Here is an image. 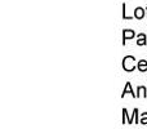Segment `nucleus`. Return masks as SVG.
<instances>
[{"label": "nucleus", "mask_w": 147, "mask_h": 129, "mask_svg": "<svg viewBox=\"0 0 147 129\" xmlns=\"http://www.w3.org/2000/svg\"><path fill=\"white\" fill-rule=\"evenodd\" d=\"M140 124L147 125V112H143V114L141 115V119H140Z\"/></svg>", "instance_id": "obj_9"}, {"label": "nucleus", "mask_w": 147, "mask_h": 129, "mask_svg": "<svg viewBox=\"0 0 147 129\" xmlns=\"http://www.w3.org/2000/svg\"><path fill=\"white\" fill-rule=\"evenodd\" d=\"M140 97H147V89L145 86H138L137 89V98Z\"/></svg>", "instance_id": "obj_7"}, {"label": "nucleus", "mask_w": 147, "mask_h": 129, "mask_svg": "<svg viewBox=\"0 0 147 129\" xmlns=\"http://www.w3.org/2000/svg\"><path fill=\"white\" fill-rule=\"evenodd\" d=\"M136 58L133 56H127L124 57V59H123V68H124L125 71H128V72H130V71H133L137 66H136Z\"/></svg>", "instance_id": "obj_1"}, {"label": "nucleus", "mask_w": 147, "mask_h": 129, "mask_svg": "<svg viewBox=\"0 0 147 129\" xmlns=\"http://www.w3.org/2000/svg\"><path fill=\"white\" fill-rule=\"evenodd\" d=\"M134 36H136V32L133 30H124V32H123V44H125V41L128 39H132Z\"/></svg>", "instance_id": "obj_2"}, {"label": "nucleus", "mask_w": 147, "mask_h": 129, "mask_svg": "<svg viewBox=\"0 0 147 129\" xmlns=\"http://www.w3.org/2000/svg\"><path fill=\"white\" fill-rule=\"evenodd\" d=\"M146 12H147V7H146Z\"/></svg>", "instance_id": "obj_11"}, {"label": "nucleus", "mask_w": 147, "mask_h": 129, "mask_svg": "<svg viewBox=\"0 0 147 129\" xmlns=\"http://www.w3.org/2000/svg\"><path fill=\"white\" fill-rule=\"evenodd\" d=\"M133 120H134L136 123H140V120H138V110H137V109L133 110V114H132V124H133Z\"/></svg>", "instance_id": "obj_8"}, {"label": "nucleus", "mask_w": 147, "mask_h": 129, "mask_svg": "<svg viewBox=\"0 0 147 129\" xmlns=\"http://www.w3.org/2000/svg\"><path fill=\"white\" fill-rule=\"evenodd\" d=\"M137 38H138L137 39V45L142 47V45H146L147 44V38H146L145 34H138Z\"/></svg>", "instance_id": "obj_5"}, {"label": "nucleus", "mask_w": 147, "mask_h": 129, "mask_svg": "<svg viewBox=\"0 0 147 129\" xmlns=\"http://www.w3.org/2000/svg\"><path fill=\"white\" fill-rule=\"evenodd\" d=\"M137 68L141 71V72H146L147 71V61L146 59H141V61L137 62Z\"/></svg>", "instance_id": "obj_6"}, {"label": "nucleus", "mask_w": 147, "mask_h": 129, "mask_svg": "<svg viewBox=\"0 0 147 129\" xmlns=\"http://www.w3.org/2000/svg\"><path fill=\"white\" fill-rule=\"evenodd\" d=\"M145 12H146V10L143 9V8L137 7V8L134 9V17L137 18V20H142V18L145 17Z\"/></svg>", "instance_id": "obj_3"}, {"label": "nucleus", "mask_w": 147, "mask_h": 129, "mask_svg": "<svg viewBox=\"0 0 147 129\" xmlns=\"http://www.w3.org/2000/svg\"><path fill=\"white\" fill-rule=\"evenodd\" d=\"M123 18H124V20H132V17L127 16V10H125V4H123Z\"/></svg>", "instance_id": "obj_10"}, {"label": "nucleus", "mask_w": 147, "mask_h": 129, "mask_svg": "<svg viewBox=\"0 0 147 129\" xmlns=\"http://www.w3.org/2000/svg\"><path fill=\"white\" fill-rule=\"evenodd\" d=\"M132 94L133 97H136L137 98V94H134V92L132 91V84L130 83H127V85H125V88H124V91H123V94H121V97H124L125 94Z\"/></svg>", "instance_id": "obj_4"}]
</instances>
